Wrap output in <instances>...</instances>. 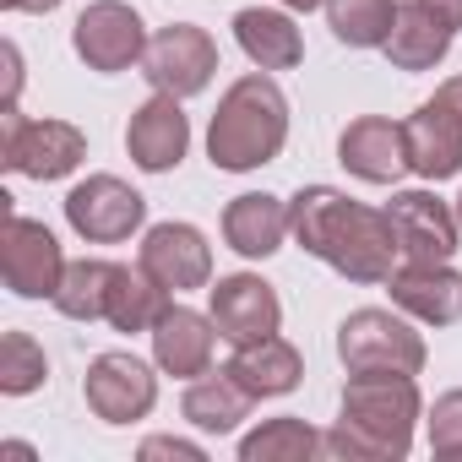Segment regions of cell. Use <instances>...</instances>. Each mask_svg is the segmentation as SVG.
<instances>
[{
    "instance_id": "obj_1",
    "label": "cell",
    "mask_w": 462,
    "mask_h": 462,
    "mask_svg": "<svg viewBox=\"0 0 462 462\" xmlns=\"http://www.w3.org/2000/svg\"><path fill=\"white\" fill-rule=\"evenodd\" d=\"M289 223H294V240L348 283H386L397 273L402 245L386 207H365L332 185H305L289 201Z\"/></svg>"
},
{
    "instance_id": "obj_2",
    "label": "cell",
    "mask_w": 462,
    "mask_h": 462,
    "mask_svg": "<svg viewBox=\"0 0 462 462\" xmlns=\"http://www.w3.org/2000/svg\"><path fill=\"white\" fill-rule=\"evenodd\" d=\"M424 402L413 375H348L337 424L321 435V457L337 462H402Z\"/></svg>"
},
{
    "instance_id": "obj_3",
    "label": "cell",
    "mask_w": 462,
    "mask_h": 462,
    "mask_svg": "<svg viewBox=\"0 0 462 462\" xmlns=\"http://www.w3.org/2000/svg\"><path fill=\"white\" fill-rule=\"evenodd\" d=\"M289 142V98L267 71H251L228 88L207 125V158L223 174H251L273 163Z\"/></svg>"
},
{
    "instance_id": "obj_4",
    "label": "cell",
    "mask_w": 462,
    "mask_h": 462,
    "mask_svg": "<svg viewBox=\"0 0 462 462\" xmlns=\"http://www.w3.org/2000/svg\"><path fill=\"white\" fill-rule=\"evenodd\" d=\"M337 359L348 375H419L424 337L392 310H354L337 327Z\"/></svg>"
},
{
    "instance_id": "obj_5",
    "label": "cell",
    "mask_w": 462,
    "mask_h": 462,
    "mask_svg": "<svg viewBox=\"0 0 462 462\" xmlns=\"http://www.w3.org/2000/svg\"><path fill=\"white\" fill-rule=\"evenodd\" d=\"M6 115V142H0V163L28 180H66L88 158V136L71 120H23V109Z\"/></svg>"
},
{
    "instance_id": "obj_6",
    "label": "cell",
    "mask_w": 462,
    "mask_h": 462,
    "mask_svg": "<svg viewBox=\"0 0 462 462\" xmlns=\"http://www.w3.org/2000/svg\"><path fill=\"white\" fill-rule=\"evenodd\" d=\"M217 71V44L207 28L196 23H169L152 33L147 55H142V77L152 82V93H169V98H196L207 93Z\"/></svg>"
},
{
    "instance_id": "obj_7",
    "label": "cell",
    "mask_w": 462,
    "mask_h": 462,
    "mask_svg": "<svg viewBox=\"0 0 462 462\" xmlns=\"http://www.w3.org/2000/svg\"><path fill=\"white\" fill-rule=\"evenodd\" d=\"M147 44L152 39H147L136 6H125V0H93L71 28V50L88 60V71H104V77L142 66Z\"/></svg>"
},
{
    "instance_id": "obj_8",
    "label": "cell",
    "mask_w": 462,
    "mask_h": 462,
    "mask_svg": "<svg viewBox=\"0 0 462 462\" xmlns=\"http://www.w3.org/2000/svg\"><path fill=\"white\" fill-rule=\"evenodd\" d=\"M147 217V201L120 180V174H88L71 196H66V223L88 245H120L131 240Z\"/></svg>"
},
{
    "instance_id": "obj_9",
    "label": "cell",
    "mask_w": 462,
    "mask_h": 462,
    "mask_svg": "<svg viewBox=\"0 0 462 462\" xmlns=\"http://www.w3.org/2000/svg\"><path fill=\"white\" fill-rule=\"evenodd\" d=\"M0 273H6V289L17 300H55L60 278H66V256L60 240L39 217L12 212L6 217V240H0Z\"/></svg>"
},
{
    "instance_id": "obj_10",
    "label": "cell",
    "mask_w": 462,
    "mask_h": 462,
    "mask_svg": "<svg viewBox=\"0 0 462 462\" xmlns=\"http://www.w3.org/2000/svg\"><path fill=\"white\" fill-rule=\"evenodd\" d=\"M82 397H88V408H93L104 424H136V419H147L152 402H158V375H152L136 354H98V359L88 365Z\"/></svg>"
},
{
    "instance_id": "obj_11",
    "label": "cell",
    "mask_w": 462,
    "mask_h": 462,
    "mask_svg": "<svg viewBox=\"0 0 462 462\" xmlns=\"http://www.w3.org/2000/svg\"><path fill=\"white\" fill-rule=\"evenodd\" d=\"M212 327H217L223 343L245 348V343H262V337H273L283 327V305H278L267 278L235 273V278L212 283Z\"/></svg>"
},
{
    "instance_id": "obj_12",
    "label": "cell",
    "mask_w": 462,
    "mask_h": 462,
    "mask_svg": "<svg viewBox=\"0 0 462 462\" xmlns=\"http://www.w3.org/2000/svg\"><path fill=\"white\" fill-rule=\"evenodd\" d=\"M386 217L397 228V245L408 262H451L457 256V207H446L435 190H397L386 201Z\"/></svg>"
},
{
    "instance_id": "obj_13",
    "label": "cell",
    "mask_w": 462,
    "mask_h": 462,
    "mask_svg": "<svg viewBox=\"0 0 462 462\" xmlns=\"http://www.w3.org/2000/svg\"><path fill=\"white\" fill-rule=\"evenodd\" d=\"M337 163L365 185H397L413 169L408 163V131L386 115H359L337 136Z\"/></svg>"
},
{
    "instance_id": "obj_14",
    "label": "cell",
    "mask_w": 462,
    "mask_h": 462,
    "mask_svg": "<svg viewBox=\"0 0 462 462\" xmlns=\"http://www.w3.org/2000/svg\"><path fill=\"white\" fill-rule=\"evenodd\" d=\"M136 262L169 294H185V289H207L212 283V245H207L201 228H190V223H152L147 235H142Z\"/></svg>"
},
{
    "instance_id": "obj_15",
    "label": "cell",
    "mask_w": 462,
    "mask_h": 462,
    "mask_svg": "<svg viewBox=\"0 0 462 462\" xmlns=\"http://www.w3.org/2000/svg\"><path fill=\"white\" fill-rule=\"evenodd\" d=\"M185 147H190V120H185L180 98H169V93H152V98L131 115V125H125V152H131V163H136L142 174H169V169H180Z\"/></svg>"
},
{
    "instance_id": "obj_16",
    "label": "cell",
    "mask_w": 462,
    "mask_h": 462,
    "mask_svg": "<svg viewBox=\"0 0 462 462\" xmlns=\"http://www.w3.org/2000/svg\"><path fill=\"white\" fill-rule=\"evenodd\" d=\"M386 289L392 305L424 327H451L462 316V273H451V262H402Z\"/></svg>"
},
{
    "instance_id": "obj_17",
    "label": "cell",
    "mask_w": 462,
    "mask_h": 462,
    "mask_svg": "<svg viewBox=\"0 0 462 462\" xmlns=\"http://www.w3.org/2000/svg\"><path fill=\"white\" fill-rule=\"evenodd\" d=\"M212 343H217L212 316H196L190 305H174V300H169V310H163L158 327H152V359H158L163 375H180V381L207 375Z\"/></svg>"
},
{
    "instance_id": "obj_18",
    "label": "cell",
    "mask_w": 462,
    "mask_h": 462,
    "mask_svg": "<svg viewBox=\"0 0 462 462\" xmlns=\"http://www.w3.org/2000/svg\"><path fill=\"white\" fill-rule=\"evenodd\" d=\"M294 235L289 223V201L267 196V190H245L223 207V240L228 251H240L245 262H262L273 251H283V240Z\"/></svg>"
},
{
    "instance_id": "obj_19",
    "label": "cell",
    "mask_w": 462,
    "mask_h": 462,
    "mask_svg": "<svg viewBox=\"0 0 462 462\" xmlns=\"http://www.w3.org/2000/svg\"><path fill=\"white\" fill-rule=\"evenodd\" d=\"M223 370L262 402V397H289V392L300 386V375H305V359H300V348H294L289 337L273 332V337H262V343L235 348V359H228Z\"/></svg>"
},
{
    "instance_id": "obj_20",
    "label": "cell",
    "mask_w": 462,
    "mask_h": 462,
    "mask_svg": "<svg viewBox=\"0 0 462 462\" xmlns=\"http://www.w3.org/2000/svg\"><path fill=\"white\" fill-rule=\"evenodd\" d=\"M235 39H240V50L251 55V66H262V71H294V66L305 60V39H300V28H294L289 12L245 6V12L235 17Z\"/></svg>"
},
{
    "instance_id": "obj_21",
    "label": "cell",
    "mask_w": 462,
    "mask_h": 462,
    "mask_svg": "<svg viewBox=\"0 0 462 462\" xmlns=\"http://www.w3.org/2000/svg\"><path fill=\"white\" fill-rule=\"evenodd\" d=\"M251 392L228 375V370H207V375H196L190 386H185V397H180V413L196 424V430H207V435H228V430H240V419H251Z\"/></svg>"
},
{
    "instance_id": "obj_22",
    "label": "cell",
    "mask_w": 462,
    "mask_h": 462,
    "mask_svg": "<svg viewBox=\"0 0 462 462\" xmlns=\"http://www.w3.org/2000/svg\"><path fill=\"white\" fill-rule=\"evenodd\" d=\"M381 50H386V60H392L397 71H430V66L446 60V50H451V28H446L435 12H424L419 0H408V6H397L392 39H386Z\"/></svg>"
},
{
    "instance_id": "obj_23",
    "label": "cell",
    "mask_w": 462,
    "mask_h": 462,
    "mask_svg": "<svg viewBox=\"0 0 462 462\" xmlns=\"http://www.w3.org/2000/svg\"><path fill=\"white\" fill-rule=\"evenodd\" d=\"M402 131H408V163H413V174H424V180H451V174L462 169V131H457L435 104H419V109L402 120Z\"/></svg>"
},
{
    "instance_id": "obj_24",
    "label": "cell",
    "mask_w": 462,
    "mask_h": 462,
    "mask_svg": "<svg viewBox=\"0 0 462 462\" xmlns=\"http://www.w3.org/2000/svg\"><path fill=\"white\" fill-rule=\"evenodd\" d=\"M163 310H169V289H163V283H158L142 262L115 273L109 310H104V321H109L115 332H152Z\"/></svg>"
},
{
    "instance_id": "obj_25",
    "label": "cell",
    "mask_w": 462,
    "mask_h": 462,
    "mask_svg": "<svg viewBox=\"0 0 462 462\" xmlns=\"http://www.w3.org/2000/svg\"><path fill=\"white\" fill-rule=\"evenodd\" d=\"M115 273H120V262H98V256L66 262V278H60V289H55V310H60L66 321H104Z\"/></svg>"
},
{
    "instance_id": "obj_26",
    "label": "cell",
    "mask_w": 462,
    "mask_h": 462,
    "mask_svg": "<svg viewBox=\"0 0 462 462\" xmlns=\"http://www.w3.org/2000/svg\"><path fill=\"white\" fill-rule=\"evenodd\" d=\"M397 23V0H327V28L348 50H381Z\"/></svg>"
},
{
    "instance_id": "obj_27",
    "label": "cell",
    "mask_w": 462,
    "mask_h": 462,
    "mask_svg": "<svg viewBox=\"0 0 462 462\" xmlns=\"http://www.w3.org/2000/svg\"><path fill=\"white\" fill-rule=\"evenodd\" d=\"M310 457H321V435L294 413L267 419L240 440V462H310Z\"/></svg>"
},
{
    "instance_id": "obj_28",
    "label": "cell",
    "mask_w": 462,
    "mask_h": 462,
    "mask_svg": "<svg viewBox=\"0 0 462 462\" xmlns=\"http://www.w3.org/2000/svg\"><path fill=\"white\" fill-rule=\"evenodd\" d=\"M44 375H50V359H44V348L28 332H6V337H0V392H6V397H28V392L44 386Z\"/></svg>"
},
{
    "instance_id": "obj_29",
    "label": "cell",
    "mask_w": 462,
    "mask_h": 462,
    "mask_svg": "<svg viewBox=\"0 0 462 462\" xmlns=\"http://www.w3.org/2000/svg\"><path fill=\"white\" fill-rule=\"evenodd\" d=\"M430 451L435 457H462V386L435 397V408H430Z\"/></svg>"
},
{
    "instance_id": "obj_30",
    "label": "cell",
    "mask_w": 462,
    "mask_h": 462,
    "mask_svg": "<svg viewBox=\"0 0 462 462\" xmlns=\"http://www.w3.org/2000/svg\"><path fill=\"white\" fill-rule=\"evenodd\" d=\"M142 457L152 462V457H185V462H201L207 451L196 446V440H174V435H152V440H142Z\"/></svg>"
},
{
    "instance_id": "obj_31",
    "label": "cell",
    "mask_w": 462,
    "mask_h": 462,
    "mask_svg": "<svg viewBox=\"0 0 462 462\" xmlns=\"http://www.w3.org/2000/svg\"><path fill=\"white\" fill-rule=\"evenodd\" d=\"M430 104H435V109H440V115H446V120H451L457 131H462V77H451V82H440Z\"/></svg>"
},
{
    "instance_id": "obj_32",
    "label": "cell",
    "mask_w": 462,
    "mask_h": 462,
    "mask_svg": "<svg viewBox=\"0 0 462 462\" xmlns=\"http://www.w3.org/2000/svg\"><path fill=\"white\" fill-rule=\"evenodd\" d=\"M419 6H424V12H435V17H440L451 33L462 28V0H419Z\"/></svg>"
},
{
    "instance_id": "obj_33",
    "label": "cell",
    "mask_w": 462,
    "mask_h": 462,
    "mask_svg": "<svg viewBox=\"0 0 462 462\" xmlns=\"http://www.w3.org/2000/svg\"><path fill=\"white\" fill-rule=\"evenodd\" d=\"M0 6H6V12H33V17H39V12H55L60 0H0Z\"/></svg>"
},
{
    "instance_id": "obj_34",
    "label": "cell",
    "mask_w": 462,
    "mask_h": 462,
    "mask_svg": "<svg viewBox=\"0 0 462 462\" xmlns=\"http://www.w3.org/2000/svg\"><path fill=\"white\" fill-rule=\"evenodd\" d=\"M289 12H316V6H327V0H283Z\"/></svg>"
},
{
    "instance_id": "obj_35",
    "label": "cell",
    "mask_w": 462,
    "mask_h": 462,
    "mask_svg": "<svg viewBox=\"0 0 462 462\" xmlns=\"http://www.w3.org/2000/svg\"><path fill=\"white\" fill-rule=\"evenodd\" d=\"M451 207H457V223H462V196H457V201H451Z\"/></svg>"
}]
</instances>
